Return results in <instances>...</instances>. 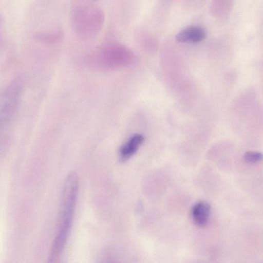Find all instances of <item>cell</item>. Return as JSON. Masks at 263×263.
<instances>
[{"instance_id":"6da1fadb","label":"cell","mask_w":263,"mask_h":263,"mask_svg":"<svg viewBox=\"0 0 263 263\" xmlns=\"http://www.w3.org/2000/svg\"><path fill=\"white\" fill-rule=\"evenodd\" d=\"M79 178L74 172L67 176L64 184L59 216L50 261L54 262L63 252L70 232L79 192Z\"/></svg>"},{"instance_id":"7a4b0ae2","label":"cell","mask_w":263,"mask_h":263,"mask_svg":"<svg viewBox=\"0 0 263 263\" xmlns=\"http://www.w3.org/2000/svg\"><path fill=\"white\" fill-rule=\"evenodd\" d=\"M104 22L103 10L92 4H78L70 12L72 30L77 36L83 39L91 38L99 34Z\"/></svg>"},{"instance_id":"3957f363","label":"cell","mask_w":263,"mask_h":263,"mask_svg":"<svg viewBox=\"0 0 263 263\" xmlns=\"http://www.w3.org/2000/svg\"><path fill=\"white\" fill-rule=\"evenodd\" d=\"M98 56L106 64L119 65L129 63L134 58L132 51L119 43H109L99 50Z\"/></svg>"},{"instance_id":"277c9868","label":"cell","mask_w":263,"mask_h":263,"mask_svg":"<svg viewBox=\"0 0 263 263\" xmlns=\"http://www.w3.org/2000/svg\"><path fill=\"white\" fill-rule=\"evenodd\" d=\"M21 93L6 89L0 104V137L4 129L11 120L19 105Z\"/></svg>"},{"instance_id":"5b68a950","label":"cell","mask_w":263,"mask_h":263,"mask_svg":"<svg viewBox=\"0 0 263 263\" xmlns=\"http://www.w3.org/2000/svg\"><path fill=\"white\" fill-rule=\"evenodd\" d=\"M144 137L140 134H135L131 136L121 147L119 150V158L124 162L130 158L142 144Z\"/></svg>"},{"instance_id":"8992f818","label":"cell","mask_w":263,"mask_h":263,"mask_svg":"<svg viewBox=\"0 0 263 263\" xmlns=\"http://www.w3.org/2000/svg\"><path fill=\"white\" fill-rule=\"evenodd\" d=\"M206 33L201 27L194 26L188 27L180 31L176 36V40L180 43H198L203 41Z\"/></svg>"},{"instance_id":"52a82bcc","label":"cell","mask_w":263,"mask_h":263,"mask_svg":"<svg viewBox=\"0 0 263 263\" xmlns=\"http://www.w3.org/2000/svg\"><path fill=\"white\" fill-rule=\"evenodd\" d=\"M210 211V205L206 201H200L196 202L191 210L194 221L198 226H205L208 221Z\"/></svg>"},{"instance_id":"ba28073f","label":"cell","mask_w":263,"mask_h":263,"mask_svg":"<svg viewBox=\"0 0 263 263\" xmlns=\"http://www.w3.org/2000/svg\"><path fill=\"white\" fill-rule=\"evenodd\" d=\"M262 154L256 152H247L244 155L245 160L249 163H255L262 159Z\"/></svg>"}]
</instances>
